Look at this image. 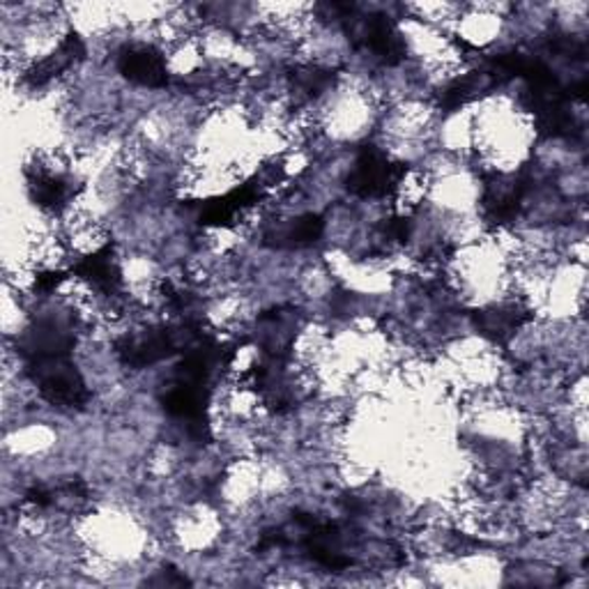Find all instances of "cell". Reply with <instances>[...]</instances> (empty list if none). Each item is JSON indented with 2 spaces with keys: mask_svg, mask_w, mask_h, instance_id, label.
Returning <instances> with one entry per match:
<instances>
[{
  "mask_svg": "<svg viewBox=\"0 0 589 589\" xmlns=\"http://www.w3.org/2000/svg\"><path fill=\"white\" fill-rule=\"evenodd\" d=\"M26 366L28 376L39 389V394H42L51 405L84 408L90 401L86 380L72 364L70 355L26 362Z\"/></svg>",
  "mask_w": 589,
  "mask_h": 589,
  "instance_id": "cell-1",
  "label": "cell"
},
{
  "mask_svg": "<svg viewBox=\"0 0 589 589\" xmlns=\"http://www.w3.org/2000/svg\"><path fill=\"white\" fill-rule=\"evenodd\" d=\"M405 173L408 168L403 164L391 162L378 148L366 146L358 154L355 168L348 178V189L362 199H383L403 185Z\"/></svg>",
  "mask_w": 589,
  "mask_h": 589,
  "instance_id": "cell-2",
  "label": "cell"
},
{
  "mask_svg": "<svg viewBox=\"0 0 589 589\" xmlns=\"http://www.w3.org/2000/svg\"><path fill=\"white\" fill-rule=\"evenodd\" d=\"M180 337H185V329L178 334L173 329H150L143 331L141 337H125L115 343V352L121 362L129 368H146L156 362H162L175 355L180 348Z\"/></svg>",
  "mask_w": 589,
  "mask_h": 589,
  "instance_id": "cell-3",
  "label": "cell"
},
{
  "mask_svg": "<svg viewBox=\"0 0 589 589\" xmlns=\"http://www.w3.org/2000/svg\"><path fill=\"white\" fill-rule=\"evenodd\" d=\"M355 39L371 51L376 53L385 65H399L405 58V42L397 28V24L387 18L385 14H373L360 26L352 28Z\"/></svg>",
  "mask_w": 589,
  "mask_h": 589,
  "instance_id": "cell-4",
  "label": "cell"
},
{
  "mask_svg": "<svg viewBox=\"0 0 589 589\" xmlns=\"http://www.w3.org/2000/svg\"><path fill=\"white\" fill-rule=\"evenodd\" d=\"M117 70L131 84L143 88H166L168 86V70L164 55L154 47L134 45L123 49L117 55Z\"/></svg>",
  "mask_w": 589,
  "mask_h": 589,
  "instance_id": "cell-5",
  "label": "cell"
},
{
  "mask_svg": "<svg viewBox=\"0 0 589 589\" xmlns=\"http://www.w3.org/2000/svg\"><path fill=\"white\" fill-rule=\"evenodd\" d=\"M74 339L70 331L58 327L55 323H39L37 327L28 329L26 337L18 343V350L26 362L58 358V355H72Z\"/></svg>",
  "mask_w": 589,
  "mask_h": 589,
  "instance_id": "cell-6",
  "label": "cell"
},
{
  "mask_svg": "<svg viewBox=\"0 0 589 589\" xmlns=\"http://www.w3.org/2000/svg\"><path fill=\"white\" fill-rule=\"evenodd\" d=\"M74 274L106 294H115L123 286V274L113 259L111 245L97 249L95 253H90V256L78 261L74 265Z\"/></svg>",
  "mask_w": 589,
  "mask_h": 589,
  "instance_id": "cell-7",
  "label": "cell"
},
{
  "mask_svg": "<svg viewBox=\"0 0 589 589\" xmlns=\"http://www.w3.org/2000/svg\"><path fill=\"white\" fill-rule=\"evenodd\" d=\"M86 55V45L84 39L78 37L76 33H70L61 47H58L47 61L37 63L28 74H26V84L33 86V88H39V86H47L51 78L61 76L65 70H70L76 61H82V58Z\"/></svg>",
  "mask_w": 589,
  "mask_h": 589,
  "instance_id": "cell-8",
  "label": "cell"
},
{
  "mask_svg": "<svg viewBox=\"0 0 589 589\" xmlns=\"http://www.w3.org/2000/svg\"><path fill=\"white\" fill-rule=\"evenodd\" d=\"M523 199V183L512 178H496L486 185L484 191V214L488 222L504 224L516 217Z\"/></svg>",
  "mask_w": 589,
  "mask_h": 589,
  "instance_id": "cell-9",
  "label": "cell"
},
{
  "mask_svg": "<svg viewBox=\"0 0 589 589\" xmlns=\"http://www.w3.org/2000/svg\"><path fill=\"white\" fill-rule=\"evenodd\" d=\"M527 318H529V313L525 309L512 304V306H500L493 311H484L479 316V327L486 334H490V337L504 339L514 329H518Z\"/></svg>",
  "mask_w": 589,
  "mask_h": 589,
  "instance_id": "cell-10",
  "label": "cell"
},
{
  "mask_svg": "<svg viewBox=\"0 0 589 589\" xmlns=\"http://www.w3.org/2000/svg\"><path fill=\"white\" fill-rule=\"evenodd\" d=\"M33 201L42 208H61L70 199V185L63 178H55V175H37L30 180Z\"/></svg>",
  "mask_w": 589,
  "mask_h": 589,
  "instance_id": "cell-11",
  "label": "cell"
},
{
  "mask_svg": "<svg viewBox=\"0 0 589 589\" xmlns=\"http://www.w3.org/2000/svg\"><path fill=\"white\" fill-rule=\"evenodd\" d=\"M325 230V222L318 214H306V217L292 222V226L284 233V238L288 240V245L300 247V245H311L316 242Z\"/></svg>",
  "mask_w": 589,
  "mask_h": 589,
  "instance_id": "cell-12",
  "label": "cell"
},
{
  "mask_svg": "<svg viewBox=\"0 0 589 589\" xmlns=\"http://www.w3.org/2000/svg\"><path fill=\"white\" fill-rule=\"evenodd\" d=\"M292 82L298 88H302L309 95H321L323 90H327L334 82V74L321 67H300L294 70Z\"/></svg>",
  "mask_w": 589,
  "mask_h": 589,
  "instance_id": "cell-13",
  "label": "cell"
},
{
  "mask_svg": "<svg viewBox=\"0 0 589 589\" xmlns=\"http://www.w3.org/2000/svg\"><path fill=\"white\" fill-rule=\"evenodd\" d=\"M63 274L61 272H42V274H37V279H35V288L39 292H51L55 290L58 286L63 284Z\"/></svg>",
  "mask_w": 589,
  "mask_h": 589,
  "instance_id": "cell-14",
  "label": "cell"
},
{
  "mask_svg": "<svg viewBox=\"0 0 589 589\" xmlns=\"http://www.w3.org/2000/svg\"><path fill=\"white\" fill-rule=\"evenodd\" d=\"M387 233L391 235V238L394 240H408V235H410V222L403 220V217H394V220H389L387 224Z\"/></svg>",
  "mask_w": 589,
  "mask_h": 589,
  "instance_id": "cell-15",
  "label": "cell"
},
{
  "mask_svg": "<svg viewBox=\"0 0 589 589\" xmlns=\"http://www.w3.org/2000/svg\"><path fill=\"white\" fill-rule=\"evenodd\" d=\"M26 500H28L30 504H37V506H49V504L53 502L51 493H49V490H45V488H33V490H28Z\"/></svg>",
  "mask_w": 589,
  "mask_h": 589,
  "instance_id": "cell-16",
  "label": "cell"
},
{
  "mask_svg": "<svg viewBox=\"0 0 589 589\" xmlns=\"http://www.w3.org/2000/svg\"><path fill=\"white\" fill-rule=\"evenodd\" d=\"M189 580L185 578V576H180L178 572H173V568H168V572H162V578H156V580H152V585H187Z\"/></svg>",
  "mask_w": 589,
  "mask_h": 589,
  "instance_id": "cell-17",
  "label": "cell"
}]
</instances>
